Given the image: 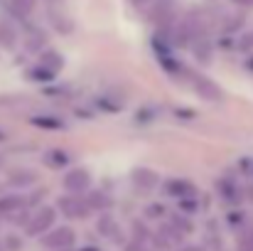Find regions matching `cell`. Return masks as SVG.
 <instances>
[{
	"label": "cell",
	"mask_w": 253,
	"mask_h": 251,
	"mask_svg": "<svg viewBox=\"0 0 253 251\" xmlns=\"http://www.w3.org/2000/svg\"><path fill=\"white\" fill-rule=\"evenodd\" d=\"M42 244L47 249H54V251H62V249H69L74 244V232L69 227H59V229H52L44 234Z\"/></svg>",
	"instance_id": "1"
},
{
	"label": "cell",
	"mask_w": 253,
	"mask_h": 251,
	"mask_svg": "<svg viewBox=\"0 0 253 251\" xmlns=\"http://www.w3.org/2000/svg\"><path fill=\"white\" fill-rule=\"evenodd\" d=\"M52 222H54V209L44 207V209H40V212L30 219V224H27V234H30V237L47 234V232H49V227H52Z\"/></svg>",
	"instance_id": "2"
},
{
	"label": "cell",
	"mask_w": 253,
	"mask_h": 251,
	"mask_svg": "<svg viewBox=\"0 0 253 251\" xmlns=\"http://www.w3.org/2000/svg\"><path fill=\"white\" fill-rule=\"evenodd\" d=\"M88 185H91V175H88L86 170H69V172L64 175V190L72 192V195L86 192Z\"/></svg>",
	"instance_id": "3"
},
{
	"label": "cell",
	"mask_w": 253,
	"mask_h": 251,
	"mask_svg": "<svg viewBox=\"0 0 253 251\" xmlns=\"http://www.w3.org/2000/svg\"><path fill=\"white\" fill-rule=\"evenodd\" d=\"M59 209L67 214V217H86L88 214V202H82L79 195H67L59 200Z\"/></svg>",
	"instance_id": "4"
},
{
	"label": "cell",
	"mask_w": 253,
	"mask_h": 251,
	"mask_svg": "<svg viewBox=\"0 0 253 251\" xmlns=\"http://www.w3.org/2000/svg\"><path fill=\"white\" fill-rule=\"evenodd\" d=\"M165 192H168L169 197H194L197 195V187L192 185V182H187V180H168L165 182Z\"/></svg>",
	"instance_id": "5"
},
{
	"label": "cell",
	"mask_w": 253,
	"mask_h": 251,
	"mask_svg": "<svg viewBox=\"0 0 253 251\" xmlns=\"http://www.w3.org/2000/svg\"><path fill=\"white\" fill-rule=\"evenodd\" d=\"M194 86H197L199 96H204V99H209V101H219V99H221V89L214 82L204 79V77H197V79H194Z\"/></svg>",
	"instance_id": "6"
},
{
	"label": "cell",
	"mask_w": 253,
	"mask_h": 251,
	"mask_svg": "<svg viewBox=\"0 0 253 251\" xmlns=\"http://www.w3.org/2000/svg\"><path fill=\"white\" fill-rule=\"evenodd\" d=\"M22 204H25V200H22L20 195H5V197L0 200V214H5V217L17 214V212L22 209Z\"/></svg>",
	"instance_id": "7"
},
{
	"label": "cell",
	"mask_w": 253,
	"mask_h": 251,
	"mask_svg": "<svg viewBox=\"0 0 253 251\" xmlns=\"http://www.w3.org/2000/svg\"><path fill=\"white\" fill-rule=\"evenodd\" d=\"M40 67H42V69H47L49 74H57V72H59V67H62V57H59L57 52H47V54L42 57Z\"/></svg>",
	"instance_id": "8"
},
{
	"label": "cell",
	"mask_w": 253,
	"mask_h": 251,
	"mask_svg": "<svg viewBox=\"0 0 253 251\" xmlns=\"http://www.w3.org/2000/svg\"><path fill=\"white\" fill-rule=\"evenodd\" d=\"M35 180H37V175L30 172V170H15V172L10 175V182L17 185V187H27V185H32Z\"/></svg>",
	"instance_id": "9"
},
{
	"label": "cell",
	"mask_w": 253,
	"mask_h": 251,
	"mask_svg": "<svg viewBox=\"0 0 253 251\" xmlns=\"http://www.w3.org/2000/svg\"><path fill=\"white\" fill-rule=\"evenodd\" d=\"M133 180H135V185H140V187H153V185H158V175L150 172V170H135V172H133Z\"/></svg>",
	"instance_id": "10"
},
{
	"label": "cell",
	"mask_w": 253,
	"mask_h": 251,
	"mask_svg": "<svg viewBox=\"0 0 253 251\" xmlns=\"http://www.w3.org/2000/svg\"><path fill=\"white\" fill-rule=\"evenodd\" d=\"M86 202H88V207H96V209H108L111 207V197H106L103 192H91Z\"/></svg>",
	"instance_id": "11"
},
{
	"label": "cell",
	"mask_w": 253,
	"mask_h": 251,
	"mask_svg": "<svg viewBox=\"0 0 253 251\" xmlns=\"http://www.w3.org/2000/svg\"><path fill=\"white\" fill-rule=\"evenodd\" d=\"M47 163H49V165H54V167L64 165V163H67V153H62V151H52V153H49V158H47Z\"/></svg>",
	"instance_id": "12"
},
{
	"label": "cell",
	"mask_w": 253,
	"mask_h": 251,
	"mask_svg": "<svg viewBox=\"0 0 253 251\" xmlns=\"http://www.w3.org/2000/svg\"><path fill=\"white\" fill-rule=\"evenodd\" d=\"M158 0H130V5L133 7H138V10H148L150 5H155Z\"/></svg>",
	"instance_id": "13"
},
{
	"label": "cell",
	"mask_w": 253,
	"mask_h": 251,
	"mask_svg": "<svg viewBox=\"0 0 253 251\" xmlns=\"http://www.w3.org/2000/svg\"><path fill=\"white\" fill-rule=\"evenodd\" d=\"M35 123L37 126H57V128L62 126V121H47V118H35Z\"/></svg>",
	"instance_id": "14"
},
{
	"label": "cell",
	"mask_w": 253,
	"mask_h": 251,
	"mask_svg": "<svg viewBox=\"0 0 253 251\" xmlns=\"http://www.w3.org/2000/svg\"><path fill=\"white\" fill-rule=\"evenodd\" d=\"M163 212H165V209H163V207H158V204H155V207H150V209H148V217H160V214H163Z\"/></svg>",
	"instance_id": "15"
},
{
	"label": "cell",
	"mask_w": 253,
	"mask_h": 251,
	"mask_svg": "<svg viewBox=\"0 0 253 251\" xmlns=\"http://www.w3.org/2000/svg\"><path fill=\"white\" fill-rule=\"evenodd\" d=\"M234 5H239V7H251L253 5V0H231Z\"/></svg>",
	"instance_id": "16"
},
{
	"label": "cell",
	"mask_w": 253,
	"mask_h": 251,
	"mask_svg": "<svg viewBox=\"0 0 253 251\" xmlns=\"http://www.w3.org/2000/svg\"><path fill=\"white\" fill-rule=\"evenodd\" d=\"M128 251H148L145 247H140V244H133V247H128Z\"/></svg>",
	"instance_id": "17"
},
{
	"label": "cell",
	"mask_w": 253,
	"mask_h": 251,
	"mask_svg": "<svg viewBox=\"0 0 253 251\" xmlns=\"http://www.w3.org/2000/svg\"><path fill=\"white\" fill-rule=\"evenodd\" d=\"M84 251H98V249H91V247H88V249H84Z\"/></svg>",
	"instance_id": "18"
},
{
	"label": "cell",
	"mask_w": 253,
	"mask_h": 251,
	"mask_svg": "<svg viewBox=\"0 0 253 251\" xmlns=\"http://www.w3.org/2000/svg\"><path fill=\"white\" fill-rule=\"evenodd\" d=\"M2 138H5V136H2V133H0V141H2Z\"/></svg>",
	"instance_id": "19"
},
{
	"label": "cell",
	"mask_w": 253,
	"mask_h": 251,
	"mask_svg": "<svg viewBox=\"0 0 253 251\" xmlns=\"http://www.w3.org/2000/svg\"><path fill=\"white\" fill-rule=\"evenodd\" d=\"M184 251H197V249H184Z\"/></svg>",
	"instance_id": "20"
}]
</instances>
